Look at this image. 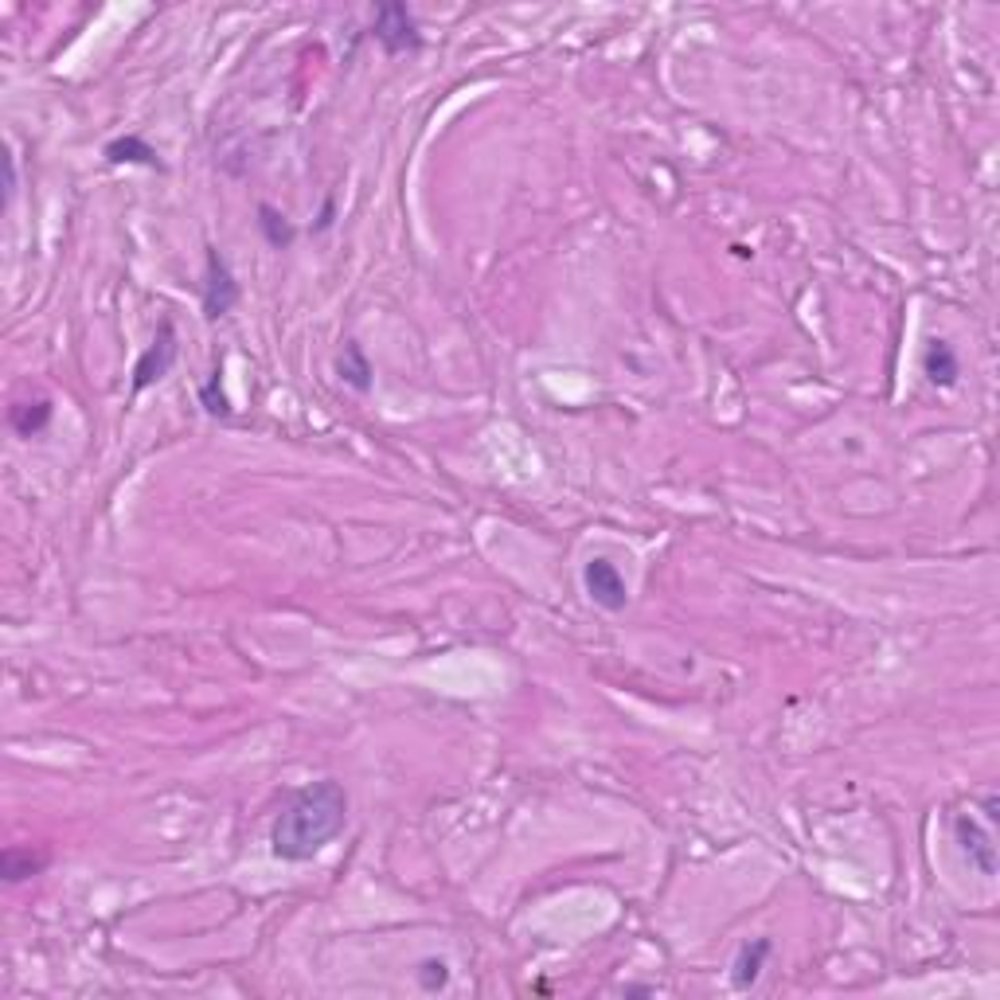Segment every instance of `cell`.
Wrapping results in <instances>:
<instances>
[{
	"mask_svg": "<svg viewBox=\"0 0 1000 1000\" xmlns=\"http://www.w3.org/2000/svg\"><path fill=\"white\" fill-rule=\"evenodd\" d=\"M348 825V794L341 782L321 778L293 789L270 825V852L282 863L316 860Z\"/></svg>",
	"mask_w": 1000,
	"mask_h": 1000,
	"instance_id": "6da1fadb",
	"label": "cell"
},
{
	"mask_svg": "<svg viewBox=\"0 0 1000 1000\" xmlns=\"http://www.w3.org/2000/svg\"><path fill=\"white\" fill-rule=\"evenodd\" d=\"M372 40L384 47V55H415L422 47L419 20L407 4H379L372 20Z\"/></svg>",
	"mask_w": 1000,
	"mask_h": 1000,
	"instance_id": "7a4b0ae2",
	"label": "cell"
},
{
	"mask_svg": "<svg viewBox=\"0 0 1000 1000\" xmlns=\"http://www.w3.org/2000/svg\"><path fill=\"white\" fill-rule=\"evenodd\" d=\"M200 301H204L207 321H223L239 305V282L232 275V262L219 255L215 247H207L204 255V286H200Z\"/></svg>",
	"mask_w": 1000,
	"mask_h": 1000,
	"instance_id": "3957f363",
	"label": "cell"
},
{
	"mask_svg": "<svg viewBox=\"0 0 1000 1000\" xmlns=\"http://www.w3.org/2000/svg\"><path fill=\"white\" fill-rule=\"evenodd\" d=\"M582 587H587L590 602L602 606L606 614H622L630 606V582L622 579V571L606 556H594L582 567Z\"/></svg>",
	"mask_w": 1000,
	"mask_h": 1000,
	"instance_id": "277c9868",
	"label": "cell"
},
{
	"mask_svg": "<svg viewBox=\"0 0 1000 1000\" xmlns=\"http://www.w3.org/2000/svg\"><path fill=\"white\" fill-rule=\"evenodd\" d=\"M176 325H172V316H161V325H157V336L153 344H149L146 352H141L138 368H133V391H146V387H153L157 379H164L172 372V364H176Z\"/></svg>",
	"mask_w": 1000,
	"mask_h": 1000,
	"instance_id": "5b68a950",
	"label": "cell"
},
{
	"mask_svg": "<svg viewBox=\"0 0 1000 1000\" xmlns=\"http://www.w3.org/2000/svg\"><path fill=\"white\" fill-rule=\"evenodd\" d=\"M954 837H958L969 868H977L981 875H997V845H992V832L985 829L977 817L958 813V817H954Z\"/></svg>",
	"mask_w": 1000,
	"mask_h": 1000,
	"instance_id": "8992f818",
	"label": "cell"
},
{
	"mask_svg": "<svg viewBox=\"0 0 1000 1000\" xmlns=\"http://www.w3.org/2000/svg\"><path fill=\"white\" fill-rule=\"evenodd\" d=\"M770 954H774V942H770V938L743 942V946H739V954H735V961H731V985H735L739 992L754 989V985H759V977H762V969H766Z\"/></svg>",
	"mask_w": 1000,
	"mask_h": 1000,
	"instance_id": "52a82bcc",
	"label": "cell"
},
{
	"mask_svg": "<svg viewBox=\"0 0 1000 1000\" xmlns=\"http://www.w3.org/2000/svg\"><path fill=\"white\" fill-rule=\"evenodd\" d=\"M923 376L926 384L934 387H954L961 379V359L958 352H954V344L942 341V336H934L931 344H926L923 352Z\"/></svg>",
	"mask_w": 1000,
	"mask_h": 1000,
	"instance_id": "ba28073f",
	"label": "cell"
},
{
	"mask_svg": "<svg viewBox=\"0 0 1000 1000\" xmlns=\"http://www.w3.org/2000/svg\"><path fill=\"white\" fill-rule=\"evenodd\" d=\"M47 863H52V852H47V848L12 845L0 852V875L9 883H24V880H32V875H40Z\"/></svg>",
	"mask_w": 1000,
	"mask_h": 1000,
	"instance_id": "9c48e42d",
	"label": "cell"
},
{
	"mask_svg": "<svg viewBox=\"0 0 1000 1000\" xmlns=\"http://www.w3.org/2000/svg\"><path fill=\"white\" fill-rule=\"evenodd\" d=\"M336 376H341L356 395L372 391V384H376V368H372L368 352L359 348V341H344L341 356H336Z\"/></svg>",
	"mask_w": 1000,
	"mask_h": 1000,
	"instance_id": "30bf717a",
	"label": "cell"
},
{
	"mask_svg": "<svg viewBox=\"0 0 1000 1000\" xmlns=\"http://www.w3.org/2000/svg\"><path fill=\"white\" fill-rule=\"evenodd\" d=\"M103 157L110 164H146V169H164L161 153H157L153 146H149L146 138H138V133H126V138H114L110 146L103 149Z\"/></svg>",
	"mask_w": 1000,
	"mask_h": 1000,
	"instance_id": "8fae6325",
	"label": "cell"
},
{
	"mask_svg": "<svg viewBox=\"0 0 1000 1000\" xmlns=\"http://www.w3.org/2000/svg\"><path fill=\"white\" fill-rule=\"evenodd\" d=\"M55 407L52 399H28V402H17V407H9V427L17 430L20 438H35L47 430V422H52Z\"/></svg>",
	"mask_w": 1000,
	"mask_h": 1000,
	"instance_id": "7c38bea8",
	"label": "cell"
},
{
	"mask_svg": "<svg viewBox=\"0 0 1000 1000\" xmlns=\"http://www.w3.org/2000/svg\"><path fill=\"white\" fill-rule=\"evenodd\" d=\"M258 232L275 250H290L293 239H298V227L290 223V215L278 212L275 204H258Z\"/></svg>",
	"mask_w": 1000,
	"mask_h": 1000,
	"instance_id": "4fadbf2b",
	"label": "cell"
},
{
	"mask_svg": "<svg viewBox=\"0 0 1000 1000\" xmlns=\"http://www.w3.org/2000/svg\"><path fill=\"white\" fill-rule=\"evenodd\" d=\"M223 372L215 368L212 376L200 384V407H204L212 419H232V402H227V395H223Z\"/></svg>",
	"mask_w": 1000,
	"mask_h": 1000,
	"instance_id": "5bb4252c",
	"label": "cell"
},
{
	"mask_svg": "<svg viewBox=\"0 0 1000 1000\" xmlns=\"http://www.w3.org/2000/svg\"><path fill=\"white\" fill-rule=\"evenodd\" d=\"M415 981H419L422 992H442L450 985V966L442 958H422L419 969H415Z\"/></svg>",
	"mask_w": 1000,
	"mask_h": 1000,
	"instance_id": "9a60e30c",
	"label": "cell"
},
{
	"mask_svg": "<svg viewBox=\"0 0 1000 1000\" xmlns=\"http://www.w3.org/2000/svg\"><path fill=\"white\" fill-rule=\"evenodd\" d=\"M17 200V157H4V207H12Z\"/></svg>",
	"mask_w": 1000,
	"mask_h": 1000,
	"instance_id": "2e32d148",
	"label": "cell"
},
{
	"mask_svg": "<svg viewBox=\"0 0 1000 1000\" xmlns=\"http://www.w3.org/2000/svg\"><path fill=\"white\" fill-rule=\"evenodd\" d=\"M333 227V200H325V207H321V215H316L313 232H329Z\"/></svg>",
	"mask_w": 1000,
	"mask_h": 1000,
	"instance_id": "e0dca14e",
	"label": "cell"
}]
</instances>
